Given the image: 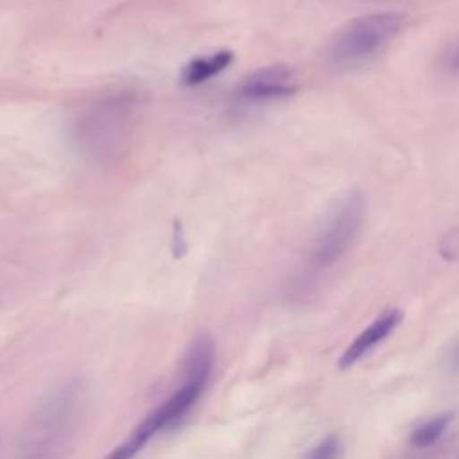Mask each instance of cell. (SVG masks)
Returning <instances> with one entry per match:
<instances>
[{"label":"cell","mask_w":459,"mask_h":459,"mask_svg":"<svg viewBox=\"0 0 459 459\" xmlns=\"http://www.w3.org/2000/svg\"><path fill=\"white\" fill-rule=\"evenodd\" d=\"M213 350L208 339L201 337L192 342L185 357V382L163 400L152 412H149L138 427L104 459H133L145 443L158 432L176 425L199 400L204 391L212 369Z\"/></svg>","instance_id":"1"},{"label":"cell","mask_w":459,"mask_h":459,"mask_svg":"<svg viewBox=\"0 0 459 459\" xmlns=\"http://www.w3.org/2000/svg\"><path fill=\"white\" fill-rule=\"evenodd\" d=\"M138 106L134 91H117L95 99L70 124L74 147L93 160L117 154L134 127Z\"/></svg>","instance_id":"2"},{"label":"cell","mask_w":459,"mask_h":459,"mask_svg":"<svg viewBox=\"0 0 459 459\" xmlns=\"http://www.w3.org/2000/svg\"><path fill=\"white\" fill-rule=\"evenodd\" d=\"M405 16L400 13L364 14L346 23L328 48L333 65H355L378 54L403 29Z\"/></svg>","instance_id":"3"},{"label":"cell","mask_w":459,"mask_h":459,"mask_svg":"<svg viewBox=\"0 0 459 459\" xmlns=\"http://www.w3.org/2000/svg\"><path fill=\"white\" fill-rule=\"evenodd\" d=\"M364 197L359 192L348 194L332 212L310 249V265L325 269L333 265L355 242L364 221Z\"/></svg>","instance_id":"4"},{"label":"cell","mask_w":459,"mask_h":459,"mask_svg":"<svg viewBox=\"0 0 459 459\" xmlns=\"http://www.w3.org/2000/svg\"><path fill=\"white\" fill-rule=\"evenodd\" d=\"M298 90L294 72L285 65H271L247 75L235 90L240 106H258L290 97Z\"/></svg>","instance_id":"5"},{"label":"cell","mask_w":459,"mask_h":459,"mask_svg":"<svg viewBox=\"0 0 459 459\" xmlns=\"http://www.w3.org/2000/svg\"><path fill=\"white\" fill-rule=\"evenodd\" d=\"M403 314L398 308H391L382 312L373 323H369L344 350L339 359V368H350L357 360H360L371 348H375L380 341H384L402 321Z\"/></svg>","instance_id":"6"},{"label":"cell","mask_w":459,"mask_h":459,"mask_svg":"<svg viewBox=\"0 0 459 459\" xmlns=\"http://www.w3.org/2000/svg\"><path fill=\"white\" fill-rule=\"evenodd\" d=\"M233 61L231 50H217L212 56H201L185 65L181 70V82L185 86H199L212 77L219 75L222 70H226Z\"/></svg>","instance_id":"7"},{"label":"cell","mask_w":459,"mask_h":459,"mask_svg":"<svg viewBox=\"0 0 459 459\" xmlns=\"http://www.w3.org/2000/svg\"><path fill=\"white\" fill-rule=\"evenodd\" d=\"M452 418H454L452 412H443V414H437V416L432 418V420L423 421L421 425H418V427L411 432V437H409L411 443H412L414 446H420V448L434 445V443L443 436V432H445L446 427L450 425Z\"/></svg>","instance_id":"8"},{"label":"cell","mask_w":459,"mask_h":459,"mask_svg":"<svg viewBox=\"0 0 459 459\" xmlns=\"http://www.w3.org/2000/svg\"><path fill=\"white\" fill-rule=\"evenodd\" d=\"M341 457V441L337 436H328L319 441L303 459H339Z\"/></svg>","instance_id":"9"},{"label":"cell","mask_w":459,"mask_h":459,"mask_svg":"<svg viewBox=\"0 0 459 459\" xmlns=\"http://www.w3.org/2000/svg\"><path fill=\"white\" fill-rule=\"evenodd\" d=\"M443 66L448 72H459V38L448 47V50L445 52V59H443Z\"/></svg>","instance_id":"10"},{"label":"cell","mask_w":459,"mask_h":459,"mask_svg":"<svg viewBox=\"0 0 459 459\" xmlns=\"http://www.w3.org/2000/svg\"><path fill=\"white\" fill-rule=\"evenodd\" d=\"M454 362H455V368L459 369V350H457V353H455V357H454Z\"/></svg>","instance_id":"11"}]
</instances>
